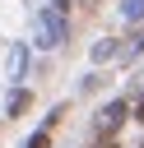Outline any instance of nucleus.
I'll return each instance as SVG.
<instances>
[{"mask_svg":"<svg viewBox=\"0 0 144 148\" xmlns=\"http://www.w3.org/2000/svg\"><path fill=\"white\" fill-rule=\"evenodd\" d=\"M121 120H125V106H121V102H111V106L102 111V120H98V130H102V134H111V130H116Z\"/></svg>","mask_w":144,"mask_h":148,"instance_id":"nucleus-1","label":"nucleus"},{"mask_svg":"<svg viewBox=\"0 0 144 148\" xmlns=\"http://www.w3.org/2000/svg\"><path fill=\"white\" fill-rule=\"evenodd\" d=\"M23 106H28V92H14V97H9V111H14V116H19V111H23Z\"/></svg>","mask_w":144,"mask_h":148,"instance_id":"nucleus-2","label":"nucleus"},{"mask_svg":"<svg viewBox=\"0 0 144 148\" xmlns=\"http://www.w3.org/2000/svg\"><path fill=\"white\" fill-rule=\"evenodd\" d=\"M125 14H130V18H139V14H144V0H125Z\"/></svg>","mask_w":144,"mask_h":148,"instance_id":"nucleus-3","label":"nucleus"},{"mask_svg":"<svg viewBox=\"0 0 144 148\" xmlns=\"http://www.w3.org/2000/svg\"><path fill=\"white\" fill-rule=\"evenodd\" d=\"M135 116H139V120H144V97H139V102H135Z\"/></svg>","mask_w":144,"mask_h":148,"instance_id":"nucleus-4","label":"nucleus"},{"mask_svg":"<svg viewBox=\"0 0 144 148\" xmlns=\"http://www.w3.org/2000/svg\"><path fill=\"white\" fill-rule=\"evenodd\" d=\"M56 9H70V0H56Z\"/></svg>","mask_w":144,"mask_h":148,"instance_id":"nucleus-5","label":"nucleus"}]
</instances>
